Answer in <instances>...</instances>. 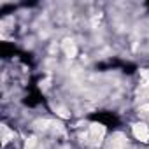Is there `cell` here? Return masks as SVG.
<instances>
[{"mask_svg":"<svg viewBox=\"0 0 149 149\" xmlns=\"http://www.w3.org/2000/svg\"><path fill=\"white\" fill-rule=\"evenodd\" d=\"M133 135L140 142H149V126L146 123H135L133 125Z\"/></svg>","mask_w":149,"mask_h":149,"instance_id":"1","label":"cell"},{"mask_svg":"<svg viewBox=\"0 0 149 149\" xmlns=\"http://www.w3.org/2000/svg\"><path fill=\"white\" fill-rule=\"evenodd\" d=\"M90 135H91L93 140H98V142H100V139L105 135V126H104V125H98V123L91 125V126H90Z\"/></svg>","mask_w":149,"mask_h":149,"instance_id":"2","label":"cell"},{"mask_svg":"<svg viewBox=\"0 0 149 149\" xmlns=\"http://www.w3.org/2000/svg\"><path fill=\"white\" fill-rule=\"evenodd\" d=\"M51 125H53V123H51L49 119H39V121H35V126L40 128V130H47Z\"/></svg>","mask_w":149,"mask_h":149,"instance_id":"3","label":"cell"},{"mask_svg":"<svg viewBox=\"0 0 149 149\" xmlns=\"http://www.w3.org/2000/svg\"><path fill=\"white\" fill-rule=\"evenodd\" d=\"M35 146H37V139H35V137H30V139H26L25 149H33Z\"/></svg>","mask_w":149,"mask_h":149,"instance_id":"4","label":"cell"},{"mask_svg":"<svg viewBox=\"0 0 149 149\" xmlns=\"http://www.w3.org/2000/svg\"><path fill=\"white\" fill-rule=\"evenodd\" d=\"M56 114L61 116V118H70V114H68L67 109H63V107H56Z\"/></svg>","mask_w":149,"mask_h":149,"instance_id":"5","label":"cell"}]
</instances>
